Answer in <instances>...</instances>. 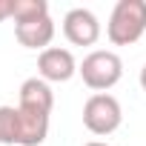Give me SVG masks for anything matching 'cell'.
<instances>
[{"instance_id": "cell-1", "label": "cell", "mask_w": 146, "mask_h": 146, "mask_svg": "<svg viewBox=\"0 0 146 146\" xmlns=\"http://www.w3.org/2000/svg\"><path fill=\"white\" fill-rule=\"evenodd\" d=\"M49 135V115L23 109V106H0V143L9 146H40Z\"/></svg>"}, {"instance_id": "cell-2", "label": "cell", "mask_w": 146, "mask_h": 146, "mask_svg": "<svg viewBox=\"0 0 146 146\" xmlns=\"http://www.w3.org/2000/svg\"><path fill=\"white\" fill-rule=\"evenodd\" d=\"M146 32V0H117L112 17L106 23V35L115 46H132Z\"/></svg>"}, {"instance_id": "cell-3", "label": "cell", "mask_w": 146, "mask_h": 146, "mask_svg": "<svg viewBox=\"0 0 146 146\" xmlns=\"http://www.w3.org/2000/svg\"><path fill=\"white\" fill-rule=\"evenodd\" d=\"M78 72H80L83 83L100 95V92L112 89V86L123 78V60H120L115 52L98 49V52H92V54L83 57V63L78 66Z\"/></svg>"}, {"instance_id": "cell-4", "label": "cell", "mask_w": 146, "mask_h": 146, "mask_svg": "<svg viewBox=\"0 0 146 146\" xmlns=\"http://www.w3.org/2000/svg\"><path fill=\"white\" fill-rule=\"evenodd\" d=\"M123 120V112H120V103L117 98L100 92V95H92L86 103H83V126L92 132V135H112Z\"/></svg>"}, {"instance_id": "cell-5", "label": "cell", "mask_w": 146, "mask_h": 146, "mask_svg": "<svg viewBox=\"0 0 146 146\" xmlns=\"http://www.w3.org/2000/svg\"><path fill=\"white\" fill-rule=\"evenodd\" d=\"M37 72L46 83H66L72 75L78 72V63L72 57L69 49H60V46H49L46 52H40L37 57Z\"/></svg>"}, {"instance_id": "cell-6", "label": "cell", "mask_w": 146, "mask_h": 146, "mask_svg": "<svg viewBox=\"0 0 146 146\" xmlns=\"http://www.w3.org/2000/svg\"><path fill=\"white\" fill-rule=\"evenodd\" d=\"M63 35L72 46H92L100 37V23L89 9H72L63 17Z\"/></svg>"}, {"instance_id": "cell-7", "label": "cell", "mask_w": 146, "mask_h": 146, "mask_svg": "<svg viewBox=\"0 0 146 146\" xmlns=\"http://www.w3.org/2000/svg\"><path fill=\"white\" fill-rule=\"evenodd\" d=\"M15 37L26 49H43L46 52V46L54 37V23L49 15L35 17V20H20V23H15Z\"/></svg>"}, {"instance_id": "cell-8", "label": "cell", "mask_w": 146, "mask_h": 146, "mask_svg": "<svg viewBox=\"0 0 146 146\" xmlns=\"http://www.w3.org/2000/svg\"><path fill=\"white\" fill-rule=\"evenodd\" d=\"M17 106L52 115V106H54L52 86H49L43 78H29V80H23V83H20V103H17Z\"/></svg>"}, {"instance_id": "cell-9", "label": "cell", "mask_w": 146, "mask_h": 146, "mask_svg": "<svg viewBox=\"0 0 146 146\" xmlns=\"http://www.w3.org/2000/svg\"><path fill=\"white\" fill-rule=\"evenodd\" d=\"M49 15V3L46 0H15V23L20 20H35Z\"/></svg>"}, {"instance_id": "cell-10", "label": "cell", "mask_w": 146, "mask_h": 146, "mask_svg": "<svg viewBox=\"0 0 146 146\" xmlns=\"http://www.w3.org/2000/svg\"><path fill=\"white\" fill-rule=\"evenodd\" d=\"M15 17V0H0V20Z\"/></svg>"}, {"instance_id": "cell-11", "label": "cell", "mask_w": 146, "mask_h": 146, "mask_svg": "<svg viewBox=\"0 0 146 146\" xmlns=\"http://www.w3.org/2000/svg\"><path fill=\"white\" fill-rule=\"evenodd\" d=\"M140 86H143V92H146V66L140 69Z\"/></svg>"}, {"instance_id": "cell-12", "label": "cell", "mask_w": 146, "mask_h": 146, "mask_svg": "<svg viewBox=\"0 0 146 146\" xmlns=\"http://www.w3.org/2000/svg\"><path fill=\"white\" fill-rule=\"evenodd\" d=\"M83 146H109V143H100V140H92V143H83Z\"/></svg>"}]
</instances>
